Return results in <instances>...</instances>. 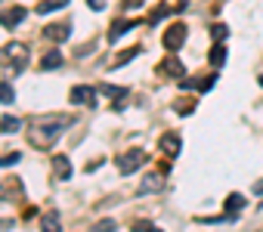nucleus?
I'll list each match as a JSON object with an SVG mask.
<instances>
[{
	"instance_id": "nucleus-23",
	"label": "nucleus",
	"mask_w": 263,
	"mask_h": 232,
	"mask_svg": "<svg viewBox=\"0 0 263 232\" xmlns=\"http://www.w3.org/2000/svg\"><path fill=\"white\" fill-rule=\"evenodd\" d=\"M214 81H217V74H208V78H201L195 87H198V93H208L211 87H214Z\"/></svg>"
},
{
	"instance_id": "nucleus-20",
	"label": "nucleus",
	"mask_w": 263,
	"mask_h": 232,
	"mask_svg": "<svg viewBox=\"0 0 263 232\" xmlns=\"http://www.w3.org/2000/svg\"><path fill=\"white\" fill-rule=\"evenodd\" d=\"M96 90H99V93H105V96H115V99L127 96V90H124V87H111V84H99Z\"/></svg>"
},
{
	"instance_id": "nucleus-22",
	"label": "nucleus",
	"mask_w": 263,
	"mask_h": 232,
	"mask_svg": "<svg viewBox=\"0 0 263 232\" xmlns=\"http://www.w3.org/2000/svg\"><path fill=\"white\" fill-rule=\"evenodd\" d=\"M115 229H118L115 220H99V223L93 226V232H115Z\"/></svg>"
},
{
	"instance_id": "nucleus-6",
	"label": "nucleus",
	"mask_w": 263,
	"mask_h": 232,
	"mask_svg": "<svg viewBox=\"0 0 263 232\" xmlns=\"http://www.w3.org/2000/svg\"><path fill=\"white\" fill-rule=\"evenodd\" d=\"M25 16H28V10L16 4V7H10V10L0 13V25H4V28H16L19 22H25Z\"/></svg>"
},
{
	"instance_id": "nucleus-3",
	"label": "nucleus",
	"mask_w": 263,
	"mask_h": 232,
	"mask_svg": "<svg viewBox=\"0 0 263 232\" xmlns=\"http://www.w3.org/2000/svg\"><path fill=\"white\" fill-rule=\"evenodd\" d=\"M186 34H189V28H186L183 22H174V25H167V31H164V37H161V44H164V50H167V53H177V50L183 47V41H186Z\"/></svg>"
},
{
	"instance_id": "nucleus-9",
	"label": "nucleus",
	"mask_w": 263,
	"mask_h": 232,
	"mask_svg": "<svg viewBox=\"0 0 263 232\" xmlns=\"http://www.w3.org/2000/svg\"><path fill=\"white\" fill-rule=\"evenodd\" d=\"M93 99H96V87H87V84L71 87V102H74V105H87V102H93Z\"/></svg>"
},
{
	"instance_id": "nucleus-27",
	"label": "nucleus",
	"mask_w": 263,
	"mask_h": 232,
	"mask_svg": "<svg viewBox=\"0 0 263 232\" xmlns=\"http://www.w3.org/2000/svg\"><path fill=\"white\" fill-rule=\"evenodd\" d=\"M87 7L96 10V13H102V10H105V0H87Z\"/></svg>"
},
{
	"instance_id": "nucleus-28",
	"label": "nucleus",
	"mask_w": 263,
	"mask_h": 232,
	"mask_svg": "<svg viewBox=\"0 0 263 232\" xmlns=\"http://www.w3.org/2000/svg\"><path fill=\"white\" fill-rule=\"evenodd\" d=\"M254 195H263V180H257V183H254Z\"/></svg>"
},
{
	"instance_id": "nucleus-18",
	"label": "nucleus",
	"mask_w": 263,
	"mask_h": 232,
	"mask_svg": "<svg viewBox=\"0 0 263 232\" xmlns=\"http://www.w3.org/2000/svg\"><path fill=\"white\" fill-rule=\"evenodd\" d=\"M140 53H143V47H130V50H124V53H121V56L115 59V68H118V65H127L130 59H137Z\"/></svg>"
},
{
	"instance_id": "nucleus-5",
	"label": "nucleus",
	"mask_w": 263,
	"mask_h": 232,
	"mask_svg": "<svg viewBox=\"0 0 263 232\" xmlns=\"http://www.w3.org/2000/svg\"><path fill=\"white\" fill-rule=\"evenodd\" d=\"M68 34H71V25H68V22H53V25H44V41H50V44L68 41Z\"/></svg>"
},
{
	"instance_id": "nucleus-29",
	"label": "nucleus",
	"mask_w": 263,
	"mask_h": 232,
	"mask_svg": "<svg viewBox=\"0 0 263 232\" xmlns=\"http://www.w3.org/2000/svg\"><path fill=\"white\" fill-rule=\"evenodd\" d=\"M257 81H260V87H263V74H260V78H257Z\"/></svg>"
},
{
	"instance_id": "nucleus-2",
	"label": "nucleus",
	"mask_w": 263,
	"mask_h": 232,
	"mask_svg": "<svg viewBox=\"0 0 263 232\" xmlns=\"http://www.w3.org/2000/svg\"><path fill=\"white\" fill-rule=\"evenodd\" d=\"M143 161H146V152H143V149H127L124 155L115 158V167H118L121 173H137V170L143 167Z\"/></svg>"
},
{
	"instance_id": "nucleus-16",
	"label": "nucleus",
	"mask_w": 263,
	"mask_h": 232,
	"mask_svg": "<svg viewBox=\"0 0 263 232\" xmlns=\"http://www.w3.org/2000/svg\"><path fill=\"white\" fill-rule=\"evenodd\" d=\"M41 229H44V232H62V226H59V217H56V214H44V220H41Z\"/></svg>"
},
{
	"instance_id": "nucleus-15",
	"label": "nucleus",
	"mask_w": 263,
	"mask_h": 232,
	"mask_svg": "<svg viewBox=\"0 0 263 232\" xmlns=\"http://www.w3.org/2000/svg\"><path fill=\"white\" fill-rule=\"evenodd\" d=\"M208 59H211V65H214V68H220V65L226 62V47H223V44H214V50L208 53Z\"/></svg>"
},
{
	"instance_id": "nucleus-1",
	"label": "nucleus",
	"mask_w": 263,
	"mask_h": 232,
	"mask_svg": "<svg viewBox=\"0 0 263 232\" xmlns=\"http://www.w3.org/2000/svg\"><path fill=\"white\" fill-rule=\"evenodd\" d=\"M71 124V118H65V114H53V118H44V121H37L31 130H28V140H31V146H50V143H56V137L65 130Z\"/></svg>"
},
{
	"instance_id": "nucleus-25",
	"label": "nucleus",
	"mask_w": 263,
	"mask_h": 232,
	"mask_svg": "<svg viewBox=\"0 0 263 232\" xmlns=\"http://www.w3.org/2000/svg\"><path fill=\"white\" fill-rule=\"evenodd\" d=\"M134 232H164V229L161 226H152V223H137Z\"/></svg>"
},
{
	"instance_id": "nucleus-19",
	"label": "nucleus",
	"mask_w": 263,
	"mask_h": 232,
	"mask_svg": "<svg viewBox=\"0 0 263 232\" xmlns=\"http://www.w3.org/2000/svg\"><path fill=\"white\" fill-rule=\"evenodd\" d=\"M10 56H25V47H22V44H10V47H4V53H0V62H7Z\"/></svg>"
},
{
	"instance_id": "nucleus-8",
	"label": "nucleus",
	"mask_w": 263,
	"mask_h": 232,
	"mask_svg": "<svg viewBox=\"0 0 263 232\" xmlns=\"http://www.w3.org/2000/svg\"><path fill=\"white\" fill-rule=\"evenodd\" d=\"M137 25H143L140 19H127V22H115L111 28H108V44H118V37H124L127 31H134Z\"/></svg>"
},
{
	"instance_id": "nucleus-17",
	"label": "nucleus",
	"mask_w": 263,
	"mask_h": 232,
	"mask_svg": "<svg viewBox=\"0 0 263 232\" xmlns=\"http://www.w3.org/2000/svg\"><path fill=\"white\" fill-rule=\"evenodd\" d=\"M16 130H19V118L4 114V118H0V133H16Z\"/></svg>"
},
{
	"instance_id": "nucleus-11",
	"label": "nucleus",
	"mask_w": 263,
	"mask_h": 232,
	"mask_svg": "<svg viewBox=\"0 0 263 232\" xmlns=\"http://www.w3.org/2000/svg\"><path fill=\"white\" fill-rule=\"evenodd\" d=\"M53 173H56V180H68V177H71V161H68V155H56V158H53Z\"/></svg>"
},
{
	"instance_id": "nucleus-7",
	"label": "nucleus",
	"mask_w": 263,
	"mask_h": 232,
	"mask_svg": "<svg viewBox=\"0 0 263 232\" xmlns=\"http://www.w3.org/2000/svg\"><path fill=\"white\" fill-rule=\"evenodd\" d=\"M158 71H164L167 78H183L186 74V65L177 59V53H171V56H164V62L158 65Z\"/></svg>"
},
{
	"instance_id": "nucleus-14",
	"label": "nucleus",
	"mask_w": 263,
	"mask_h": 232,
	"mask_svg": "<svg viewBox=\"0 0 263 232\" xmlns=\"http://www.w3.org/2000/svg\"><path fill=\"white\" fill-rule=\"evenodd\" d=\"M68 0H41L37 4V16H47V13H56V10H65Z\"/></svg>"
},
{
	"instance_id": "nucleus-13",
	"label": "nucleus",
	"mask_w": 263,
	"mask_h": 232,
	"mask_svg": "<svg viewBox=\"0 0 263 232\" xmlns=\"http://www.w3.org/2000/svg\"><path fill=\"white\" fill-rule=\"evenodd\" d=\"M161 152H164L167 158H174V155L180 152V137H177V133H164V137H161Z\"/></svg>"
},
{
	"instance_id": "nucleus-12",
	"label": "nucleus",
	"mask_w": 263,
	"mask_h": 232,
	"mask_svg": "<svg viewBox=\"0 0 263 232\" xmlns=\"http://www.w3.org/2000/svg\"><path fill=\"white\" fill-rule=\"evenodd\" d=\"M65 59H62V53L59 50H50V53H44L41 56V71H53V68H59Z\"/></svg>"
},
{
	"instance_id": "nucleus-4",
	"label": "nucleus",
	"mask_w": 263,
	"mask_h": 232,
	"mask_svg": "<svg viewBox=\"0 0 263 232\" xmlns=\"http://www.w3.org/2000/svg\"><path fill=\"white\" fill-rule=\"evenodd\" d=\"M167 186V177L161 170H152V173H143V183H140V195H149V192H158Z\"/></svg>"
},
{
	"instance_id": "nucleus-24",
	"label": "nucleus",
	"mask_w": 263,
	"mask_h": 232,
	"mask_svg": "<svg viewBox=\"0 0 263 232\" xmlns=\"http://www.w3.org/2000/svg\"><path fill=\"white\" fill-rule=\"evenodd\" d=\"M226 34H229L226 25H211V37H214V41H226Z\"/></svg>"
},
{
	"instance_id": "nucleus-21",
	"label": "nucleus",
	"mask_w": 263,
	"mask_h": 232,
	"mask_svg": "<svg viewBox=\"0 0 263 232\" xmlns=\"http://www.w3.org/2000/svg\"><path fill=\"white\" fill-rule=\"evenodd\" d=\"M13 99H16V90L7 81H0V102H13Z\"/></svg>"
},
{
	"instance_id": "nucleus-26",
	"label": "nucleus",
	"mask_w": 263,
	"mask_h": 232,
	"mask_svg": "<svg viewBox=\"0 0 263 232\" xmlns=\"http://www.w3.org/2000/svg\"><path fill=\"white\" fill-rule=\"evenodd\" d=\"M19 161V155L13 152V155H4V158H0V167H10V164H16Z\"/></svg>"
},
{
	"instance_id": "nucleus-10",
	"label": "nucleus",
	"mask_w": 263,
	"mask_h": 232,
	"mask_svg": "<svg viewBox=\"0 0 263 232\" xmlns=\"http://www.w3.org/2000/svg\"><path fill=\"white\" fill-rule=\"evenodd\" d=\"M245 204H248V201H245L238 192H232V195L226 198V217H229V223H232V220H238V214L245 210Z\"/></svg>"
}]
</instances>
